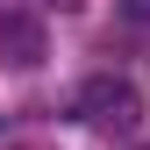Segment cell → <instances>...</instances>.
Instances as JSON below:
<instances>
[{"mask_svg": "<svg viewBox=\"0 0 150 150\" xmlns=\"http://www.w3.org/2000/svg\"><path fill=\"white\" fill-rule=\"evenodd\" d=\"M71 107H79V122H93V129H115V136H129V129L143 122V93L129 86V79H115V71L86 79Z\"/></svg>", "mask_w": 150, "mask_h": 150, "instance_id": "obj_1", "label": "cell"}, {"mask_svg": "<svg viewBox=\"0 0 150 150\" xmlns=\"http://www.w3.org/2000/svg\"><path fill=\"white\" fill-rule=\"evenodd\" d=\"M129 22H150V0H129Z\"/></svg>", "mask_w": 150, "mask_h": 150, "instance_id": "obj_3", "label": "cell"}, {"mask_svg": "<svg viewBox=\"0 0 150 150\" xmlns=\"http://www.w3.org/2000/svg\"><path fill=\"white\" fill-rule=\"evenodd\" d=\"M43 57H50V43H43V14H36V7H0V64L36 71Z\"/></svg>", "mask_w": 150, "mask_h": 150, "instance_id": "obj_2", "label": "cell"}, {"mask_svg": "<svg viewBox=\"0 0 150 150\" xmlns=\"http://www.w3.org/2000/svg\"><path fill=\"white\" fill-rule=\"evenodd\" d=\"M57 7H79V0H57Z\"/></svg>", "mask_w": 150, "mask_h": 150, "instance_id": "obj_4", "label": "cell"}]
</instances>
